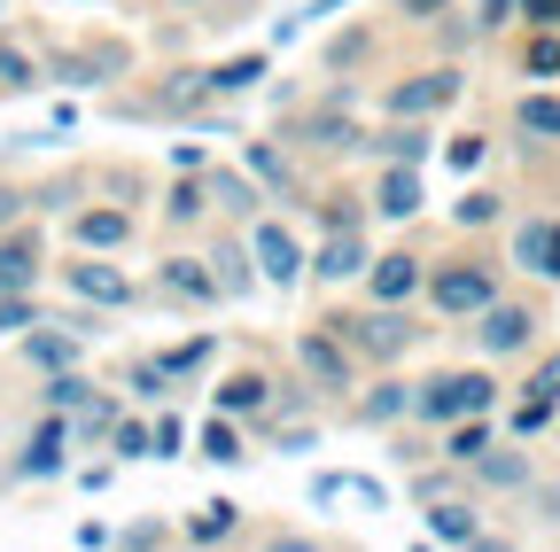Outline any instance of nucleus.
Returning a JSON list of instances; mask_svg holds the SVG:
<instances>
[{"label":"nucleus","mask_w":560,"mask_h":552,"mask_svg":"<svg viewBox=\"0 0 560 552\" xmlns=\"http://www.w3.org/2000/svg\"><path fill=\"white\" fill-rule=\"evenodd\" d=\"M506 257L499 249H482L475 234L459 242V249H444V257H429V289H420V312H429V319H444V327H467L490 296H499L506 289Z\"/></svg>","instance_id":"f257e3e1"},{"label":"nucleus","mask_w":560,"mask_h":552,"mask_svg":"<svg viewBox=\"0 0 560 552\" xmlns=\"http://www.w3.org/2000/svg\"><path fill=\"white\" fill-rule=\"evenodd\" d=\"M319 319L366 359V374H374V366H405L420 342L436 334L429 319H420V304H374V296H366V304H350V312H319Z\"/></svg>","instance_id":"f03ea898"},{"label":"nucleus","mask_w":560,"mask_h":552,"mask_svg":"<svg viewBox=\"0 0 560 552\" xmlns=\"http://www.w3.org/2000/svg\"><path fill=\"white\" fill-rule=\"evenodd\" d=\"M499 404H506V366H490V359L436 366V374L412 381V421L420 428H452V421H467V412H499Z\"/></svg>","instance_id":"7ed1b4c3"},{"label":"nucleus","mask_w":560,"mask_h":552,"mask_svg":"<svg viewBox=\"0 0 560 552\" xmlns=\"http://www.w3.org/2000/svg\"><path fill=\"white\" fill-rule=\"evenodd\" d=\"M467 342H475V359H490V366H522L537 342H545V304L499 289V296L467 319Z\"/></svg>","instance_id":"20e7f679"},{"label":"nucleus","mask_w":560,"mask_h":552,"mask_svg":"<svg viewBox=\"0 0 560 552\" xmlns=\"http://www.w3.org/2000/svg\"><path fill=\"white\" fill-rule=\"evenodd\" d=\"M289 359H296V381H304L319 404H350V389L366 381V359L350 351V342H342L327 319H312V327L289 334Z\"/></svg>","instance_id":"39448f33"},{"label":"nucleus","mask_w":560,"mask_h":552,"mask_svg":"<svg viewBox=\"0 0 560 552\" xmlns=\"http://www.w3.org/2000/svg\"><path fill=\"white\" fill-rule=\"evenodd\" d=\"M459 102H467V62L459 55H436V62H420V71H397L374 94L382 117H429V125H444Z\"/></svg>","instance_id":"423d86ee"},{"label":"nucleus","mask_w":560,"mask_h":552,"mask_svg":"<svg viewBox=\"0 0 560 552\" xmlns=\"http://www.w3.org/2000/svg\"><path fill=\"white\" fill-rule=\"evenodd\" d=\"M242 234H249V257H257V281H265V289H304L312 242L296 234V219L280 211V202H272V211H257Z\"/></svg>","instance_id":"0eeeda50"},{"label":"nucleus","mask_w":560,"mask_h":552,"mask_svg":"<svg viewBox=\"0 0 560 552\" xmlns=\"http://www.w3.org/2000/svg\"><path fill=\"white\" fill-rule=\"evenodd\" d=\"M55 281L79 296V304H94V312H132L140 304V281H132L109 249H62L55 257Z\"/></svg>","instance_id":"6e6552de"},{"label":"nucleus","mask_w":560,"mask_h":552,"mask_svg":"<svg viewBox=\"0 0 560 552\" xmlns=\"http://www.w3.org/2000/svg\"><path fill=\"white\" fill-rule=\"evenodd\" d=\"M242 172L280 202V211H304V195H312V164L280 141V132H257V141H242Z\"/></svg>","instance_id":"1a4fd4ad"},{"label":"nucleus","mask_w":560,"mask_h":552,"mask_svg":"<svg viewBox=\"0 0 560 552\" xmlns=\"http://www.w3.org/2000/svg\"><path fill=\"white\" fill-rule=\"evenodd\" d=\"M545 467H537V451L522 444V436H499L475 467H467V491L490 506V498H529V482H537Z\"/></svg>","instance_id":"9d476101"},{"label":"nucleus","mask_w":560,"mask_h":552,"mask_svg":"<svg viewBox=\"0 0 560 552\" xmlns=\"http://www.w3.org/2000/svg\"><path fill=\"white\" fill-rule=\"evenodd\" d=\"M412 421V374L397 366H374L359 389H350V428H366V436H389Z\"/></svg>","instance_id":"9b49d317"},{"label":"nucleus","mask_w":560,"mask_h":552,"mask_svg":"<svg viewBox=\"0 0 560 552\" xmlns=\"http://www.w3.org/2000/svg\"><path fill=\"white\" fill-rule=\"evenodd\" d=\"M366 265H374V234H366V226H335V234L312 242L304 281H312V289H359Z\"/></svg>","instance_id":"f8f14e48"},{"label":"nucleus","mask_w":560,"mask_h":552,"mask_svg":"<svg viewBox=\"0 0 560 552\" xmlns=\"http://www.w3.org/2000/svg\"><path fill=\"white\" fill-rule=\"evenodd\" d=\"M156 296L179 304V312H219L226 304V289H219V272H210L202 249H164L156 257Z\"/></svg>","instance_id":"ddd939ff"},{"label":"nucleus","mask_w":560,"mask_h":552,"mask_svg":"<svg viewBox=\"0 0 560 552\" xmlns=\"http://www.w3.org/2000/svg\"><path fill=\"white\" fill-rule=\"evenodd\" d=\"M366 211H374L382 226H412L420 211H429V164H374Z\"/></svg>","instance_id":"4468645a"},{"label":"nucleus","mask_w":560,"mask_h":552,"mask_svg":"<svg viewBox=\"0 0 560 552\" xmlns=\"http://www.w3.org/2000/svg\"><path fill=\"white\" fill-rule=\"evenodd\" d=\"M62 467H70V412L39 404V421L24 428V444H16V459H9V482H47V474H62Z\"/></svg>","instance_id":"2eb2a0df"},{"label":"nucleus","mask_w":560,"mask_h":552,"mask_svg":"<svg viewBox=\"0 0 560 552\" xmlns=\"http://www.w3.org/2000/svg\"><path fill=\"white\" fill-rule=\"evenodd\" d=\"M359 164H436V125L429 117H374Z\"/></svg>","instance_id":"dca6fc26"},{"label":"nucleus","mask_w":560,"mask_h":552,"mask_svg":"<svg viewBox=\"0 0 560 552\" xmlns=\"http://www.w3.org/2000/svg\"><path fill=\"white\" fill-rule=\"evenodd\" d=\"M70 249H109V257H125L132 242H140V211L132 202H70Z\"/></svg>","instance_id":"f3484780"},{"label":"nucleus","mask_w":560,"mask_h":552,"mask_svg":"<svg viewBox=\"0 0 560 552\" xmlns=\"http://www.w3.org/2000/svg\"><path fill=\"white\" fill-rule=\"evenodd\" d=\"M506 265L529 272V281H545V289H560V211H529V219H514V234H506Z\"/></svg>","instance_id":"a211bd4d"},{"label":"nucleus","mask_w":560,"mask_h":552,"mask_svg":"<svg viewBox=\"0 0 560 552\" xmlns=\"http://www.w3.org/2000/svg\"><path fill=\"white\" fill-rule=\"evenodd\" d=\"M374 304H420V289H429V257H420L412 242H397V249H374V265H366V281H359Z\"/></svg>","instance_id":"6ab92c4d"},{"label":"nucleus","mask_w":560,"mask_h":552,"mask_svg":"<svg viewBox=\"0 0 560 552\" xmlns=\"http://www.w3.org/2000/svg\"><path fill=\"white\" fill-rule=\"evenodd\" d=\"M482 529H490V521H482V498L467 491V482L420 506V537H429V544H459V552H475V544H482Z\"/></svg>","instance_id":"aec40b11"},{"label":"nucleus","mask_w":560,"mask_h":552,"mask_svg":"<svg viewBox=\"0 0 560 552\" xmlns=\"http://www.w3.org/2000/svg\"><path fill=\"white\" fill-rule=\"evenodd\" d=\"M272 397H280V381H272V366H226L219 381H210V412H234V421H265V412H272Z\"/></svg>","instance_id":"412c9836"},{"label":"nucleus","mask_w":560,"mask_h":552,"mask_svg":"<svg viewBox=\"0 0 560 552\" xmlns=\"http://www.w3.org/2000/svg\"><path fill=\"white\" fill-rule=\"evenodd\" d=\"M16 359H24L32 374H62V366H86V334L70 327V319H32V327L16 334Z\"/></svg>","instance_id":"4be33fe9"},{"label":"nucleus","mask_w":560,"mask_h":552,"mask_svg":"<svg viewBox=\"0 0 560 552\" xmlns=\"http://www.w3.org/2000/svg\"><path fill=\"white\" fill-rule=\"evenodd\" d=\"M202 187H210V219H226V226H249L257 211H272V195L242 164H202Z\"/></svg>","instance_id":"5701e85b"},{"label":"nucleus","mask_w":560,"mask_h":552,"mask_svg":"<svg viewBox=\"0 0 560 552\" xmlns=\"http://www.w3.org/2000/svg\"><path fill=\"white\" fill-rule=\"evenodd\" d=\"M125 71H132L125 39H86L79 55H47V79H62V86H102V79H125Z\"/></svg>","instance_id":"b1692460"},{"label":"nucleus","mask_w":560,"mask_h":552,"mask_svg":"<svg viewBox=\"0 0 560 552\" xmlns=\"http://www.w3.org/2000/svg\"><path fill=\"white\" fill-rule=\"evenodd\" d=\"M47 281V226H0V289H39Z\"/></svg>","instance_id":"393cba45"},{"label":"nucleus","mask_w":560,"mask_h":552,"mask_svg":"<svg viewBox=\"0 0 560 552\" xmlns=\"http://www.w3.org/2000/svg\"><path fill=\"white\" fill-rule=\"evenodd\" d=\"M506 125L522 149H560V86H522L506 102Z\"/></svg>","instance_id":"a878e982"},{"label":"nucleus","mask_w":560,"mask_h":552,"mask_svg":"<svg viewBox=\"0 0 560 552\" xmlns=\"http://www.w3.org/2000/svg\"><path fill=\"white\" fill-rule=\"evenodd\" d=\"M374 55H382V16H359V24H342V32L319 47V79H359Z\"/></svg>","instance_id":"bb28decb"},{"label":"nucleus","mask_w":560,"mask_h":552,"mask_svg":"<svg viewBox=\"0 0 560 552\" xmlns=\"http://www.w3.org/2000/svg\"><path fill=\"white\" fill-rule=\"evenodd\" d=\"M210 272H219V289H226V304H249L257 296V257H249V234L242 226H226V234H210Z\"/></svg>","instance_id":"cd10ccee"},{"label":"nucleus","mask_w":560,"mask_h":552,"mask_svg":"<svg viewBox=\"0 0 560 552\" xmlns=\"http://www.w3.org/2000/svg\"><path fill=\"white\" fill-rule=\"evenodd\" d=\"M265 79H272V55H265V47H249V55H226V62H210V71H202L210 102H242V94H257Z\"/></svg>","instance_id":"c85d7f7f"},{"label":"nucleus","mask_w":560,"mask_h":552,"mask_svg":"<svg viewBox=\"0 0 560 552\" xmlns=\"http://www.w3.org/2000/svg\"><path fill=\"white\" fill-rule=\"evenodd\" d=\"M156 219H164V234H195V226H210V187H202V172H179V179L164 187Z\"/></svg>","instance_id":"c756f323"},{"label":"nucleus","mask_w":560,"mask_h":552,"mask_svg":"<svg viewBox=\"0 0 560 552\" xmlns=\"http://www.w3.org/2000/svg\"><path fill=\"white\" fill-rule=\"evenodd\" d=\"M304 219H312L319 234H335V226H374L366 187H312V195H304Z\"/></svg>","instance_id":"7c9ffc66"},{"label":"nucleus","mask_w":560,"mask_h":552,"mask_svg":"<svg viewBox=\"0 0 560 552\" xmlns=\"http://www.w3.org/2000/svg\"><path fill=\"white\" fill-rule=\"evenodd\" d=\"M242 537H249V521H242L234 498H202V506L179 521V544H242Z\"/></svg>","instance_id":"2f4dec72"},{"label":"nucleus","mask_w":560,"mask_h":552,"mask_svg":"<svg viewBox=\"0 0 560 552\" xmlns=\"http://www.w3.org/2000/svg\"><path fill=\"white\" fill-rule=\"evenodd\" d=\"M506 428H499V412H467V421H452V428H436V451L452 459V467H475L490 444H499Z\"/></svg>","instance_id":"473e14b6"},{"label":"nucleus","mask_w":560,"mask_h":552,"mask_svg":"<svg viewBox=\"0 0 560 552\" xmlns=\"http://www.w3.org/2000/svg\"><path fill=\"white\" fill-rule=\"evenodd\" d=\"M506 202H514L506 187H490V179H475V187H467V195L452 202L444 219H452V234H490V226H506Z\"/></svg>","instance_id":"72a5a7b5"},{"label":"nucleus","mask_w":560,"mask_h":552,"mask_svg":"<svg viewBox=\"0 0 560 552\" xmlns=\"http://www.w3.org/2000/svg\"><path fill=\"white\" fill-rule=\"evenodd\" d=\"M39 86H47L39 47H32V39H16V32H0V94H39Z\"/></svg>","instance_id":"f704fd0d"},{"label":"nucleus","mask_w":560,"mask_h":552,"mask_svg":"<svg viewBox=\"0 0 560 552\" xmlns=\"http://www.w3.org/2000/svg\"><path fill=\"white\" fill-rule=\"evenodd\" d=\"M195 451H202L210 467H242V459H249V421H234V412H210L202 436H195Z\"/></svg>","instance_id":"c9c22d12"},{"label":"nucleus","mask_w":560,"mask_h":552,"mask_svg":"<svg viewBox=\"0 0 560 552\" xmlns=\"http://www.w3.org/2000/svg\"><path fill=\"white\" fill-rule=\"evenodd\" d=\"M514 79H529V86H552V79H560V32H529V24H522V39H514Z\"/></svg>","instance_id":"e433bc0d"},{"label":"nucleus","mask_w":560,"mask_h":552,"mask_svg":"<svg viewBox=\"0 0 560 552\" xmlns=\"http://www.w3.org/2000/svg\"><path fill=\"white\" fill-rule=\"evenodd\" d=\"M156 359L172 366V381H179V389H195V381H202L210 366H219V334H210V327H202V334H187V342H164V351H156Z\"/></svg>","instance_id":"4c0bfd02"},{"label":"nucleus","mask_w":560,"mask_h":552,"mask_svg":"<svg viewBox=\"0 0 560 552\" xmlns=\"http://www.w3.org/2000/svg\"><path fill=\"white\" fill-rule=\"evenodd\" d=\"M117 412H125V397H109V389H94L79 412H70V451H94V444H109V428H117Z\"/></svg>","instance_id":"58836bf2"},{"label":"nucleus","mask_w":560,"mask_h":552,"mask_svg":"<svg viewBox=\"0 0 560 552\" xmlns=\"http://www.w3.org/2000/svg\"><path fill=\"white\" fill-rule=\"evenodd\" d=\"M125 389H132V404H172V397H179V381H172V366H164L156 351L125 359Z\"/></svg>","instance_id":"ea45409f"},{"label":"nucleus","mask_w":560,"mask_h":552,"mask_svg":"<svg viewBox=\"0 0 560 552\" xmlns=\"http://www.w3.org/2000/svg\"><path fill=\"white\" fill-rule=\"evenodd\" d=\"M514 389H522V397L560 404V342H537V351L522 359V374H514Z\"/></svg>","instance_id":"a19ab883"},{"label":"nucleus","mask_w":560,"mask_h":552,"mask_svg":"<svg viewBox=\"0 0 560 552\" xmlns=\"http://www.w3.org/2000/svg\"><path fill=\"white\" fill-rule=\"evenodd\" d=\"M102 381L86 374V366H62V374H39V404H55V412H79L86 397H94Z\"/></svg>","instance_id":"79ce46f5"},{"label":"nucleus","mask_w":560,"mask_h":552,"mask_svg":"<svg viewBox=\"0 0 560 552\" xmlns=\"http://www.w3.org/2000/svg\"><path fill=\"white\" fill-rule=\"evenodd\" d=\"M436 156H444V172H459V179H475V172L490 164V132H482V125H459V132H452V141H444Z\"/></svg>","instance_id":"37998d69"},{"label":"nucleus","mask_w":560,"mask_h":552,"mask_svg":"<svg viewBox=\"0 0 560 552\" xmlns=\"http://www.w3.org/2000/svg\"><path fill=\"white\" fill-rule=\"evenodd\" d=\"M467 24L482 39H506V32H522V0H467Z\"/></svg>","instance_id":"c03bdc74"},{"label":"nucleus","mask_w":560,"mask_h":552,"mask_svg":"<svg viewBox=\"0 0 560 552\" xmlns=\"http://www.w3.org/2000/svg\"><path fill=\"white\" fill-rule=\"evenodd\" d=\"M32 319H47V312H39V289H0V334L16 342Z\"/></svg>","instance_id":"a18cd8bd"},{"label":"nucleus","mask_w":560,"mask_h":552,"mask_svg":"<svg viewBox=\"0 0 560 552\" xmlns=\"http://www.w3.org/2000/svg\"><path fill=\"white\" fill-rule=\"evenodd\" d=\"M109 451H117V459H149V412H117Z\"/></svg>","instance_id":"49530a36"},{"label":"nucleus","mask_w":560,"mask_h":552,"mask_svg":"<svg viewBox=\"0 0 560 552\" xmlns=\"http://www.w3.org/2000/svg\"><path fill=\"white\" fill-rule=\"evenodd\" d=\"M187 451V421H179V412H156V421H149V459H179Z\"/></svg>","instance_id":"de8ad7c7"},{"label":"nucleus","mask_w":560,"mask_h":552,"mask_svg":"<svg viewBox=\"0 0 560 552\" xmlns=\"http://www.w3.org/2000/svg\"><path fill=\"white\" fill-rule=\"evenodd\" d=\"M335 9H350V0H304V9H289V16H280V32H272V39H296V32H312V24H327Z\"/></svg>","instance_id":"09e8293b"},{"label":"nucleus","mask_w":560,"mask_h":552,"mask_svg":"<svg viewBox=\"0 0 560 552\" xmlns=\"http://www.w3.org/2000/svg\"><path fill=\"white\" fill-rule=\"evenodd\" d=\"M452 9H459V0H389V16H397V24H412V32H429V24H436V16H452Z\"/></svg>","instance_id":"8fccbe9b"},{"label":"nucleus","mask_w":560,"mask_h":552,"mask_svg":"<svg viewBox=\"0 0 560 552\" xmlns=\"http://www.w3.org/2000/svg\"><path fill=\"white\" fill-rule=\"evenodd\" d=\"M172 537H179V529H172L164 514H149V521H125V529H117V544H140V552H149V544H172Z\"/></svg>","instance_id":"3c124183"},{"label":"nucleus","mask_w":560,"mask_h":552,"mask_svg":"<svg viewBox=\"0 0 560 552\" xmlns=\"http://www.w3.org/2000/svg\"><path fill=\"white\" fill-rule=\"evenodd\" d=\"M24 219H39L32 187H0V226H24Z\"/></svg>","instance_id":"603ef678"},{"label":"nucleus","mask_w":560,"mask_h":552,"mask_svg":"<svg viewBox=\"0 0 560 552\" xmlns=\"http://www.w3.org/2000/svg\"><path fill=\"white\" fill-rule=\"evenodd\" d=\"M522 24L529 32H560V0H522Z\"/></svg>","instance_id":"864d4df0"},{"label":"nucleus","mask_w":560,"mask_h":552,"mask_svg":"<svg viewBox=\"0 0 560 552\" xmlns=\"http://www.w3.org/2000/svg\"><path fill=\"white\" fill-rule=\"evenodd\" d=\"M335 498H350V474H312V506H335Z\"/></svg>","instance_id":"5fc2aeb1"},{"label":"nucleus","mask_w":560,"mask_h":552,"mask_svg":"<svg viewBox=\"0 0 560 552\" xmlns=\"http://www.w3.org/2000/svg\"><path fill=\"white\" fill-rule=\"evenodd\" d=\"M350 498H359V506H374V514L389 506V491H382V482H374V474H350Z\"/></svg>","instance_id":"6e6d98bb"},{"label":"nucleus","mask_w":560,"mask_h":552,"mask_svg":"<svg viewBox=\"0 0 560 552\" xmlns=\"http://www.w3.org/2000/svg\"><path fill=\"white\" fill-rule=\"evenodd\" d=\"M172 9H210V0H172Z\"/></svg>","instance_id":"4d7b16f0"},{"label":"nucleus","mask_w":560,"mask_h":552,"mask_svg":"<svg viewBox=\"0 0 560 552\" xmlns=\"http://www.w3.org/2000/svg\"><path fill=\"white\" fill-rule=\"evenodd\" d=\"M552 451H560V421H552Z\"/></svg>","instance_id":"13d9d810"},{"label":"nucleus","mask_w":560,"mask_h":552,"mask_svg":"<svg viewBox=\"0 0 560 552\" xmlns=\"http://www.w3.org/2000/svg\"><path fill=\"white\" fill-rule=\"evenodd\" d=\"M0 9H9V0H0Z\"/></svg>","instance_id":"bf43d9fd"}]
</instances>
